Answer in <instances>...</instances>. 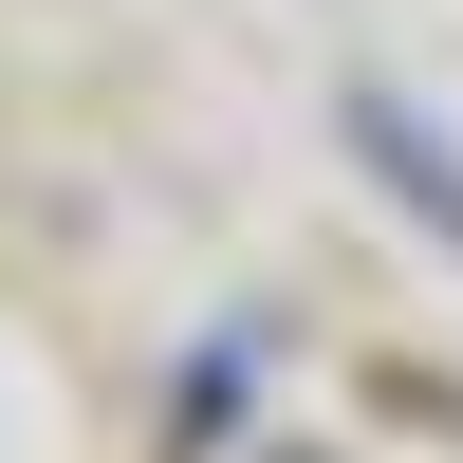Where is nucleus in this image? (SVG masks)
<instances>
[{"label":"nucleus","mask_w":463,"mask_h":463,"mask_svg":"<svg viewBox=\"0 0 463 463\" xmlns=\"http://www.w3.org/2000/svg\"><path fill=\"white\" fill-rule=\"evenodd\" d=\"M353 148H371V185H390V204H427V222H445V260H463V167H445V130H427V111L353 93Z\"/></svg>","instance_id":"1"}]
</instances>
